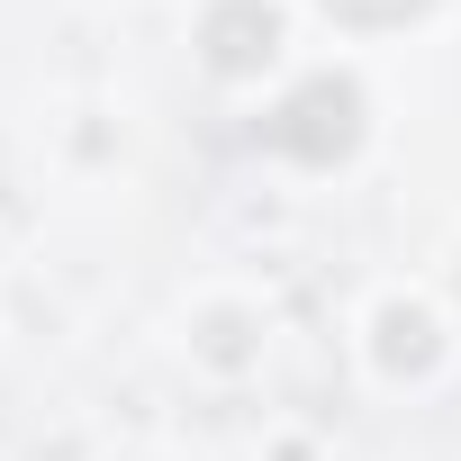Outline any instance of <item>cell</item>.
Masks as SVG:
<instances>
[{"label": "cell", "mask_w": 461, "mask_h": 461, "mask_svg": "<svg viewBox=\"0 0 461 461\" xmlns=\"http://www.w3.org/2000/svg\"><path fill=\"white\" fill-rule=\"evenodd\" d=\"M263 145L290 154V163H308V172H335V163L362 145V91H353L344 73H308V82L263 118Z\"/></svg>", "instance_id": "cell-1"}, {"label": "cell", "mask_w": 461, "mask_h": 461, "mask_svg": "<svg viewBox=\"0 0 461 461\" xmlns=\"http://www.w3.org/2000/svg\"><path fill=\"white\" fill-rule=\"evenodd\" d=\"M199 55H208V73H226V82L263 73V64L281 55V19H272V0H217V10L199 19Z\"/></svg>", "instance_id": "cell-2"}, {"label": "cell", "mask_w": 461, "mask_h": 461, "mask_svg": "<svg viewBox=\"0 0 461 461\" xmlns=\"http://www.w3.org/2000/svg\"><path fill=\"white\" fill-rule=\"evenodd\" d=\"M434 353H443V335L425 308H380V362L389 371H434Z\"/></svg>", "instance_id": "cell-3"}, {"label": "cell", "mask_w": 461, "mask_h": 461, "mask_svg": "<svg viewBox=\"0 0 461 461\" xmlns=\"http://www.w3.org/2000/svg\"><path fill=\"white\" fill-rule=\"evenodd\" d=\"M326 19H344V28H398V19H416V10H434V0H317Z\"/></svg>", "instance_id": "cell-4"}]
</instances>
